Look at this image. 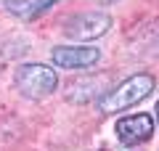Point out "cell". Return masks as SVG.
Instances as JSON below:
<instances>
[{"instance_id":"8","label":"cell","mask_w":159,"mask_h":151,"mask_svg":"<svg viewBox=\"0 0 159 151\" xmlns=\"http://www.w3.org/2000/svg\"><path fill=\"white\" fill-rule=\"evenodd\" d=\"M157 119H159V103H157Z\"/></svg>"},{"instance_id":"1","label":"cell","mask_w":159,"mask_h":151,"mask_svg":"<svg viewBox=\"0 0 159 151\" xmlns=\"http://www.w3.org/2000/svg\"><path fill=\"white\" fill-rule=\"evenodd\" d=\"M151 90H154V77L151 74H133V77H127L119 88H114L111 93L103 95L101 109L106 114L122 112V109L135 106V103H141L143 98H148Z\"/></svg>"},{"instance_id":"6","label":"cell","mask_w":159,"mask_h":151,"mask_svg":"<svg viewBox=\"0 0 159 151\" xmlns=\"http://www.w3.org/2000/svg\"><path fill=\"white\" fill-rule=\"evenodd\" d=\"M53 3H56V0H6V8L13 16L24 19V21H32V19L40 16L45 8H51Z\"/></svg>"},{"instance_id":"2","label":"cell","mask_w":159,"mask_h":151,"mask_svg":"<svg viewBox=\"0 0 159 151\" xmlns=\"http://www.w3.org/2000/svg\"><path fill=\"white\" fill-rule=\"evenodd\" d=\"M16 88L32 101H43L58 88V77L45 64H21L16 72Z\"/></svg>"},{"instance_id":"5","label":"cell","mask_w":159,"mask_h":151,"mask_svg":"<svg viewBox=\"0 0 159 151\" xmlns=\"http://www.w3.org/2000/svg\"><path fill=\"white\" fill-rule=\"evenodd\" d=\"M114 133L125 146L146 143L154 135V119H151V114H130V117H122L114 125Z\"/></svg>"},{"instance_id":"3","label":"cell","mask_w":159,"mask_h":151,"mask_svg":"<svg viewBox=\"0 0 159 151\" xmlns=\"http://www.w3.org/2000/svg\"><path fill=\"white\" fill-rule=\"evenodd\" d=\"M109 16L101 11H88V13H80V16L69 19L64 24V34L69 40H98L101 34H106L109 29Z\"/></svg>"},{"instance_id":"7","label":"cell","mask_w":159,"mask_h":151,"mask_svg":"<svg viewBox=\"0 0 159 151\" xmlns=\"http://www.w3.org/2000/svg\"><path fill=\"white\" fill-rule=\"evenodd\" d=\"M101 3H117V0H101Z\"/></svg>"},{"instance_id":"4","label":"cell","mask_w":159,"mask_h":151,"mask_svg":"<svg viewBox=\"0 0 159 151\" xmlns=\"http://www.w3.org/2000/svg\"><path fill=\"white\" fill-rule=\"evenodd\" d=\"M101 61V50L90 45H58L53 48V64L61 69H90Z\"/></svg>"}]
</instances>
